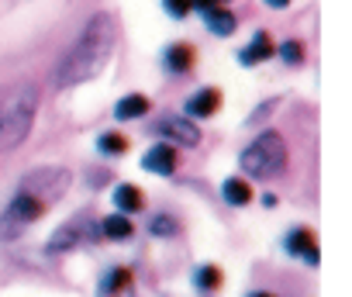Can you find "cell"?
<instances>
[{"label": "cell", "mask_w": 352, "mask_h": 297, "mask_svg": "<svg viewBox=\"0 0 352 297\" xmlns=\"http://www.w3.org/2000/svg\"><path fill=\"white\" fill-rule=\"evenodd\" d=\"M42 90L35 80H18L0 94V156L14 153L35 128Z\"/></svg>", "instance_id": "cell-2"}, {"label": "cell", "mask_w": 352, "mask_h": 297, "mask_svg": "<svg viewBox=\"0 0 352 297\" xmlns=\"http://www.w3.org/2000/svg\"><path fill=\"white\" fill-rule=\"evenodd\" d=\"M221 4H225V0H221Z\"/></svg>", "instance_id": "cell-29"}, {"label": "cell", "mask_w": 352, "mask_h": 297, "mask_svg": "<svg viewBox=\"0 0 352 297\" xmlns=\"http://www.w3.org/2000/svg\"><path fill=\"white\" fill-rule=\"evenodd\" d=\"M142 170L152 173V177H173L176 170H180V148L169 145V142L148 145L145 156H142Z\"/></svg>", "instance_id": "cell-8"}, {"label": "cell", "mask_w": 352, "mask_h": 297, "mask_svg": "<svg viewBox=\"0 0 352 297\" xmlns=\"http://www.w3.org/2000/svg\"><path fill=\"white\" fill-rule=\"evenodd\" d=\"M114 42H118L114 14H107V11L90 14V21L83 25L80 38L66 49V56L56 66V87L69 90V87H80V83H90L94 76H100L104 66L111 63Z\"/></svg>", "instance_id": "cell-1"}, {"label": "cell", "mask_w": 352, "mask_h": 297, "mask_svg": "<svg viewBox=\"0 0 352 297\" xmlns=\"http://www.w3.org/2000/svg\"><path fill=\"white\" fill-rule=\"evenodd\" d=\"M148 232L166 239V235H176V232H180V225H176V218H173V214H166V211H162V214H152V221H148Z\"/></svg>", "instance_id": "cell-22"}, {"label": "cell", "mask_w": 352, "mask_h": 297, "mask_svg": "<svg viewBox=\"0 0 352 297\" xmlns=\"http://www.w3.org/2000/svg\"><path fill=\"white\" fill-rule=\"evenodd\" d=\"M152 131L162 135V142H169V145H176V148H194V145H201V128H197L190 118H180V114L162 118Z\"/></svg>", "instance_id": "cell-7"}, {"label": "cell", "mask_w": 352, "mask_h": 297, "mask_svg": "<svg viewBox=\"0 0 352 297\" xmlns=\"http://www.w3.org/2000/svg\"><path fill=\"white\" fill-rule=\"evenodd\" d=\"M42 214H45V204H42L38 197L18 190V194L11 197V204L4 208V214H0V239H4V242L18 239V235H21L28 225H35Z\"/></svg>", "instance_id": "cell-4"}, {"label": "cell", "mask_w": 352, "mask_h": 297, "mask_svg": "<svg viewBox=\"0 0 352 297\" xmlns=\"http://www.w3.org/2000/svg\"><path fill=\"white\" fill-rule=\"evenodd\" d=\"M69 184H73L69 170H63V166H38V170L21 177V194H32L42 204H52V201H59L69 190Z\"/></svg>", "instance_id": "cell-5"}, {"label": "cell", "mask_w": 352, "mask_h": 297, "mask_svg": "<svg viewBox=\"0 0 352 297\" xmlns=\"http://www.w3.org/2000/svg\"><path fill=\"white\" fill-rule=\"evenodd\" d=\"M128 135L124 131H100L97 135V153H100V160H121L124 153H128Z\"/></svg>", "instance_id": "cell-19"}, {"label": "cell", "mask_w": 352, "mask_h": 297, "mask_svg": "<svg viewBox=\"0 0 352 297\" xmlns=\"http://www.w3.org/2000/svg\"><path fill=\"white\" fill-rule=\"evenodd\" d=\"M152 111V97L148 94H124L118 104H114V118L118 121H138Z\"/></svg>", "instance_id": "cell-14"}, {"label": "cell", "mask_w": 352, "mask_h": 297, "mask_svg": "<svg viewBox=\"0 0 352 297\" xmlns=\"http://www.w3.org/2000/svg\"><path fill=\"white\" fill-rule=\"evenodd\" d=\"M283 249H287V256H300L307 266H318V263H321L318 239H314V232H311L307 225L290 228V232H287V239H283Z\"/></svg>", "instance_id": "cell-11"}, {"label": "cell", "mask_w": 352, "mask_h": 297, "mask_svg": "<svg viewBox=\"0 0 352 297\" xmlns=\"http://www.w3.org/2000/svg\"><path fill=\"white\" fill-rule=\"evenodd\" d=\"M114 208H118V214H138L142 208H145V194L135 187V184H118L114 187Z\"/></svg>", "instance_id": "cell-16"}, {"label": "cell", "mask_w": 352, "mask_h": 297, "mask_svg": "<svg viewBox=\"0 0 352 297\" xmlns=\"http://www.w3.org/2000/svg\"><path fill=\"white\" fill-rule=\"evenodd\" d=\"M107 180H111V173H107V170H87V184H90V187L107 184Z\"/></svg>", "instance_id": "cell-25"}, {"label": "cell", "mask_w": 352, "mask_h": 297, "mask_svg": "<svg viewBox=\"0 0 352 297\" xmlns=\"http://www.w3.org/2000/svg\"><path fill=\"white\" fill-rule=\"evenodd\" d=\"M97 297H135V276L128 266H114L100 276Z\"/></svg>", "instance_id": "cell-13"}, {"label": "cell", "mask_w": 352, "mask_h": 297, "mask_svg": "<svg viewBox=\"0 0 352 297\" xmlns=\"http://www.w3.org/2000/svg\"><path fill=\"white\" fill-rule=\"evenodd\" d=\"M194 66H197V49L190 42H169L162 49V69H166V76L187 80L194 73Z\"/></svg>", "instance_id": "cell-9"}, {"label": "cell", "mask_w": 352, "mask_h": 297, "mask_svg": "<svg viewBox=\"0 0 352 297\" xmlns=\"http://www.w3.org/2000/svg\"><path fill=\"white\" fill-rule=\"evenodd\" d=\"M273 104H276V100H266V104H263V107H259V111H256V114H252V118H249V121H252V124H256V121H259V118H266V114H270V111H273Z\"/></svg>", "instance_id": "cell-26"}, {"label": "cell", "mask_w": 352, "mask_h": 297, "mask_svg": "<svg viewBox=\"0 0 352 297\" xmlns=\"http://www.w3.org/2000/svg\"><path fill=\"white\" fill-rule=\"evenodd\" d=\"M87 239H97V225H90L87 214H76V218L66 221L59 232H52V239L45 242V252H49V256H63V252L76 249V245L87 242Z\"/></svg>", "instance_id": "cell-6"}, {"label": "cell", "mask_w": 352, "mask_h": 297, "mask_svg": "<svg viewBox=\"0 0 352 297\" xmlns=\"http://www.w3.org/2000/svg\"><path fill=\"white\" fill-rule=\"evenodd\" d=\"M221 201H225L228 208H245V204L252 201V184H249L245 177H228V180L221 184Z\"/></svg>", "instance_id": "cell-17"}, {"label": "cell", "mask_w": 352, "mask_h": 297, "mask_svg": "<svg viewBox=\"0 0 352 297\" xmlns=\"http://www.w3.org/2000/svg\"><path fill=\"white\" fill-rule=\"evenodd\" d=\"M221 100H225V94L218 90V87H201V90H194L187 100H184V118H197V121H204V118H214L218 111H221Z\"/></svg>", "instance_id": "cell-10"}, {"label": "cell", "mask_w": 352, "mask_h": 297, "mask_svg": "<svg viewBox=\"0 0 352 297\" xmlns=\"http://www.w3.org/2000/svg\"><path fill=\"white\" fill-rule=\"evenodd\" d=\"M276 56H280L287 66H300V63H304V42H300V38H287V42L276 45Z\"/></svg>", "instance_id": "cell-21"}, {"label": "cell", "mask_w": 352, "mask_h": 297, "mask_svg": "<svg viewBox=\"0 0 352 297\" xmlns=\"http://www.w3.org/2000/svg\"><path fill=\"white\" fill-rule=\"evenodd\" d=\"M239 166H242V177L245 180H273L287 170V142L280 131L273 128H263L239 156Z\"/></svg>", "instance_id": "cell-3"}, {"label": "cell", "mask_w": 352, "mask_h": 297, "mask_svg": "<svg viewBox=\"0 0 352 297\" xmlns=\"http://www.w3.org/2000/svg\"><path fill=\"white\" fill-rule=\"evenodd\" d=\"M249 297H276V294H270V290H252Z\"/></svg>", "instance_id": "cell-28"}, {"label": "cell", "mask_w": 352, "mask_h": 297, "mask_svg": "<svg viewBox=\"0 0 352 297\" xmlns=\"http://www.w3.org/2000/svg\"><path fill=\"white\" fill-rule=\"evenodd\" d=\"M97 235H104V239H111V242H124V239L135 235V225H131L128 214H107V218L97 225Z\"/></svg>", "instance_id": "cell-18"}, {"label": "cell", "mask_w": 352, "mask_h": 297, "mask_svg": "<svg viewBox=\"0 0 352 297\" xmlns=\"http://www.w3.org/2000/svg\"><path fill=\"white\" fill-rule=\"evenodd\" d=\"M194 287H197L201 294H214V290L221 287V270H218L214 263L197 266V270H194Z\"/></svg>", "instance_id": "cell-20"}, {"label": "cell", "mask_w": 352, "mask_h": 297, "mask_svg": "<svg viewBox=\"0 0 352 297\" xmlns=\"http://www.w3.org/2000/svg\"><path fill=\"white\" fill-rule=\"evenodd\" d=\"M214 8H221V0H190V11H197L201 18H204V14H211Z\"/></svg>", "instance_id": "cell-24"}, {"label": "cell", "mask_w": 352, "mask_h": 297, "mask_svg": "<svg viewBox=\"0 0 352 297\" xmlns=\"http://www.w3.org/2000/svg\"><path fill=\"white\" fill-rule=\"evenodd\" d=\"M204 28H208L214 38H232V35L239 32V18H235V11H228V8H214L211 14H204Z\"/></svg>", "instance_id": "cell-15"}, {"label": "cell", "mask_w": 352, "mask_h": 297, "mask_svg": "<svg viewBox=\"0 0 352 297\" xmlns=\"http://www.w3.org/2000/svg\"><path fill=\"white\" fill-rule=\"evenodd\" d=\"M162 11L173 18V21H187L194 11H190V0H162Z\"/></svg>", "instance_id": "cell-23"}, {"label": "cell", "mask_w": 352, "mask_h": 297, "mask_svg": "<svg viewBox=\"0 0 352 297\" xmlns=\"http://www.w3.org/2000/svg\"><path fill=\"white\" fill-rule=\"evenodd\" d=\"M263 4H266V8H273V11H283V8H290V4H294V0H263Z\"/></svg>", "instance_id": "cell-27"}, {"label": "cell", "mask_w": 352, "mask_h": 297, "mask_svg": "<svg viewBox=\"0 0 352 297\" xmlns=\"http://www.w3.org/2000/svg\"><path fill=\"white\" fill-rule=\"evenodd\" d=\"M273 56H276V42H273V35H270L266 28H259V32H252L249 45L239 49V66L252 69V66H259V63H266V59H273Z\"/></svg>", "instance_id": "cell-12"}]
</instances>
